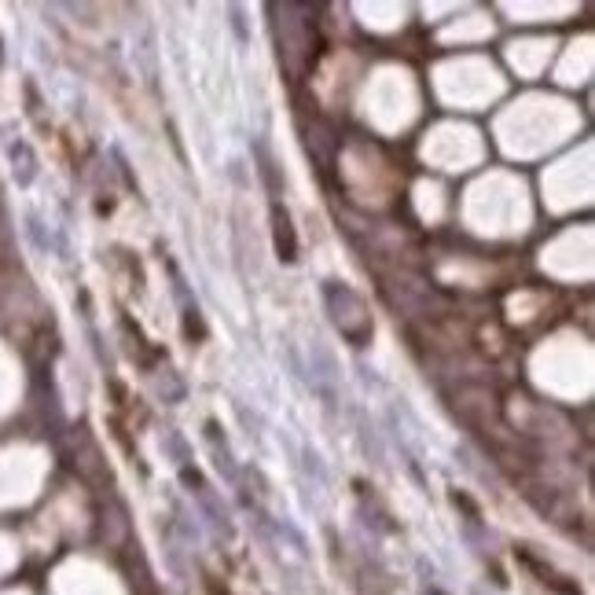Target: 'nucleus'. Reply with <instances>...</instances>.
I'll return each instance as SVG.
<instances>
[{"label":"nucleus","instance_id":"nucleus-1","mask_svg":"<svg viewBox=\"0 0 595 595\" xmlns=\"http://www.w3.org/2000/svg\"><path fill=\"white\" fill-rule=\"evenodd\" d=\"M276 37H280V63L287 67L291 81L309 78L320 63V52H324V41L316 34L313 19H291V8H276Z\"/></svg>","mask_w":595,"mask_h":595},{"label":"nucleus","instance_id":"nucleus-2","mask_svg":"<svg viewBox=\"0 0 595 595\" xmlns=\"http://www.w3.org/2000/svg\"><path fill=\"white\" fill-rule=\"evenodd\" d=\"M324 298H327V313H331L335 327L342 331V338L353 342V346H368L371 335H375L368 302L353 287H346V283H327Z\"/></svg>","mask_w":595,"mask_h":595},{"label":"nucleus","instance_id":"nucleus-3","mask_svg":"<svg viewBox=\"0 0 595 595\" xmlns=\"http://www.w3.org/2000/svg\"><path fill=\"white\" fill-rule=\"evenodd\" d=\"M272 239H276V254H280V261L298 258V232H294V225H291V214H287L280 203L272 206Z\"/></svg>","mask_w":595,"mask_h":595},{"label":"nucleus","instance_id":"nucleus-4","mask_svg":"<svg viewBox=\"0 0 595 595\" xmlns=\"http://www.w3.org/2000/svg\"><path fill=\"white\" fill-rule=\"evenodd\" d=\"M518 559L526 562L529 570L537 573V577H540L544 584H548L551 592H559V595H581V588H577V584H573L570 577H562V573L555 570V566H548V562H540L537 555H533V551L522 548V551H518Z\"/></svg>","mask_w":595,"mask_h":595}]
</instances>
